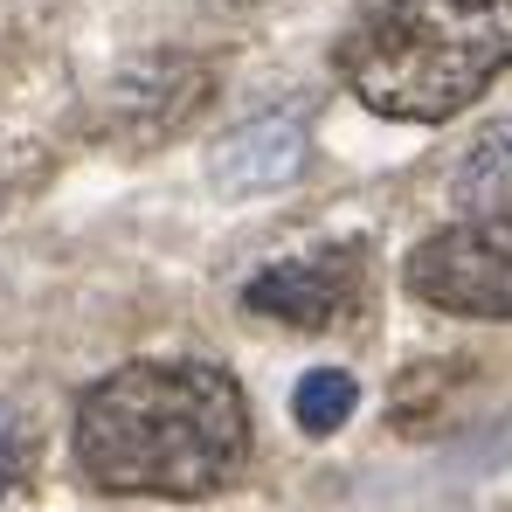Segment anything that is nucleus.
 I'll return each instance as SVG.
<instances>
[{
    "label": "nucleus",
    "instance_id": "obj_1",
    "mask_svg": "<svg viewBox=\"0 0 512 512\" xmlns=\"http://www.w3.org/2000/svg\"><path fill=\"white\" fill-rule=\"evenodd\" d=\"M70 443L97 492L208 499L250 464V402L208 360H125L84 388Z\"/></svg>",
    "mask_w": 512,
    "mask_h": 512
},
{
    "label": "nucleus",
    "instance_id": "obj_2",
    "mask_svg": "<svg viewBox=\"0 0 512 512\" xmlns=\"http://www.w3.org/2000/svg\"><path fill=\"white\" fill-rule=\"evenodd\" d=\"M333 70L374 118L443 125L512 70V0H360Z\"/></svg>",
    "mask_w": 512,
    "mask_h": 512
},
{
    "label": "nucleus",
    "instance_id": "obj_3",
    "mask_svg": "<svg viewBox=\"0 0 512 512\" xmlns=\"http://www.w3.org/2000/svg\"><path fill=\"white\" fill-rule=\"evenodd\" d=\"M402 284L450 319H512V215H464L423 236Z\"/></svg>",
    "mask_w": 512,
    "mask_h": 512
},
{
    "label": "nucleus",
    "instance_id": "obj_4",
    "mask_svg": "<svg viewBox=\"0 0 512 512\" xmlns=\"http://www.w3.org/2000/svg\"><path fill=\"white\" fill-rule=\"evenodd\" d=\"M367 284V250L360 243H326V250H305V256H284L270 270H256L243 284V305L256 319H277V326H333L346 305L360 298Z\"/></svg>",
    "mask_w": 512,
    "mask_h": 512
},
{
    "label": "nucleus",
    "instance_id": "obj_5",
    "mask_svg": "<svg viewBox=\"0 0 512 512\" xmlns=\"http://www.w3.org/2000/svg\"><path fill=\"white\" fill-rule=\"evenodd\" d=\"M298 167H305V125L291 111H270V118H250L243 132L222 139L215 187L222 194H263V187H284Z\"/></svg>",
    "mask_w": 512,
    "mask_h": 512
},
{
    "label": "nucleus",
    "instance_id": "obj_6",
    "mask_svg": "<svg viewBox=\"0 0 512 512\" xmlns=\"http://www.w3.org/2000/svg\"><path fill=\"white\" fill-rule=\"evenodd\" d=\"M201 97H208V70H201V63L153 56V63L125 70V84H118L111 104L139 118V139H160V132H180L187 111H201Z\"/></svg>",
    "mask_w": 512,
    "mask_h": 512
},
{
    "label": "nucleus",
    "instance_id": "obj_7",
    "mask_svg": "<svg viewBox=\"0 0 512 512\" xmlns=\"http://www.w3.org/2000/svg\"><path fill=\"white\" fill-rule=\"evenodd\" d=\"M450 201L464 215H512V118L485 125L450 173Z\"/></svg>",
    "mask_w": 512,
    "mask_h": 512
},
{
    "label": "nucleus",
    "instance_id": "obj_8",
    "mask_svg": "<svg viewBox=\"0 0 512 512\" xmlns=\"http://www.w3.org/2000/svg\"><path fill=\"white\" fill-rule=\"evenodd\" d=\"M353 402H360V388H353L346 367H312V374L298 381V395H291V416H298L305 436H333V429L353 416Z\"/></svg>",
    "mask_w": 512,
    "mask_h": 512
},
{
    "label": "nucleus",
    "instance_id": "obj_9",
    "mask_svg": "<svg viewBox=\"0 0 512 512\" xmlns=\"http://www.w3.org/2000/svg\"><path fill=\"white\" fill-rule=\"evenodd\" d=\"M28 423H21V409L14 402H0V492H14V478L28 471Z\"/></svg>",
    "mask_w": 512,
    "mask_h": 512
},
{
    "label": "nucleus",
    "instance_id": "obj_10",
    "mask_svg": "<svg viewBox=\"0 0 512 512\" xmlns=\"http://www.w3.org/2000/svg\"><path fill=\"white\" fill-rule=\"evenodd\" d=\"M208 7H229V14H256V7H270V0H208Z\"/></svg>",
    "mask_w": 512,
    "mask_h": 512
}]
</instances>
